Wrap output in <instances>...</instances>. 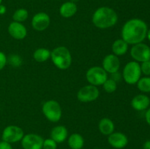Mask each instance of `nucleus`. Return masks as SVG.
<instances>
[{
	"label": "nucleus",
	"instance_id": "c756f323",
	"mask_svg": "<svg viewBox=\"0 0 150 149\" xmlns=\"http://www.w3.org/2000/svg\"><path fill=\"white\" fill-rule=\"evenodd\" d=\"M145 121L146 124L150 127V108H148L145 112Z\"/></svg>",
	"mask_w": 150,
	"mask_h": 149
},
{
	"label": "nucleus",
	"instance_id": "393cba45",
	"mask_svg": "<svg viewBox=\"0 0 150 149\" xmlns=\"http://www.w3.org/2000/svg\"><path fill=\"white\" fill-rule=\"evenodd\" d=\"M57 144L58 143H56L51 137L45 139L42 144V149H57Z\"/></svg>",
	"mask_w": 150,
	"mask_h": 149
},
{
	"label": "nucleus",
	"instance_id": "c85d7f7f",
	"mask_svg": "<svg viewBox=\"0 0 150 149\" xmlns=\"http://www.w3.org/2000/svg\"><path fill=\"white\" fill-rule=\"evenodd\" d=\"M0 149H13L11 144L5 141H0Z\"/></svg>",
	"mask_w": 150,
	"mask_h": 149
},
{
	"label": "nucleus",
	"instance_id": "72a5a7b5",
	"mask_svg": "<svg viewBox=\"0 0 150 149\" xmlns=\"http://www.w3.org/2000/svg\"><path fill=\"white\" fill-rule=\"evenodd\" d=\"M146 38L149 39V41L150 42V28H149V29H148L147 34H146Z\"/></svg>",
	"mask_w": 150,
	"mask_h": 149
},
{
	"label": "nucleus",
	"instance_id": "7c9ffc66",
	"mask_svg": "<svg viewBox=\"0 0 150 149\" xmlns=\"http://www.w3.org/2000/svg\"><path fill=\"white\" fill-rule=\"evenodd\" d=\"M111 75H112L111 78H112L113 80H115L116 82L118 81V80L120 79V77H121V75H120V74L119 73V72L114 73V74H111Z\"/></svg>",
	"mask_w": 150,
	"mask_h": 149
},
{
	"label": "nucleus",
	"instance_id": "473e14b6",
	"mask_svg": "<svg viewBox=\"0 0 150 149\" xmlns=\"http://www.w3.org/2000/svg\"><path fill=\"white\" fill-rule=\"evenodd\" d=\"M143 149H150V140H146L143 145Z\"/></svg>",
	"mask_w": 150,
	"mask_h": 149
},
{
	"label": "nucleus",
	"instance_id": "5701e85b",
	"mask_svg": "<svg viewBox=\"0 0 150 149\" xmlns=\"http://www.w3.org/2000/svg\"><path fill=\"white\" fill-rule=\"evenodd\" d=\"M29 17L28 10L25 8H19L14 12L13 15V21L22 23L27 20Z\"/></svg>",
	"mask_w": 150,
	"mask_h": 149
},
{
	"label": "nucleus",
	"instance_id": "b1692460",
	"mask_svg": "<svg viewBox=\"0 0 150 149\" xmlns=\"http://www.w3.org/2000/svg\"><path fill=\"white\" fill-rule=\"evenodd\" d=\"M103 88L104 91L108 93H114L117 89V83L111 77L108 78L103 84Z\"/></svg>",
	"mask_w": 150,
	"mask_h": 149
},
{
	"label": "nucleus",
	"instance_id": "9d476101",
	"mask_svg": "<svg viewBox=\"0 0 150 149\" xmlns=\"http://www.w3.org/2000/svg\"><path fill=\"white\" fill-rule=\"evenodd\" d=\"M44 139L35 133L24 134L21 143L23 149H42Z\"/></svg>",
	"mask_w": 150,
	"mask_h": 149
},
{
	"label": "nucleus",
	"instance_id": "2f4dec72",
	"mask_svg": "<svg viewBox=\"0 0 150 149\" xmlns=\"http://www.w3.org/2000/svg\"><path fill=\"white\" fill-rule=\"evenodd\" d=\"M7 12V7L4 5V4H0V15H4Z\"/></svg>",
	"mask_w": 150,
	"mask_h": 149
},
{
	"label": "nucleus",
	"instance_id": "e433bc0d",
	"mask_svg": "<svg viewBox=\"0 0 150 149\" xmlns=\"http://www.w3.org/2000/svg\"><path fill=\"white\" fill-rule=\"evenodd\" d=\"M0 26H1V24H0Z\"/></svg>",
	"mask_w": 150,
	"mask_h": 149
},
{
	"label": "nucleus",
	"instance_id": "f3484780",
	"mask_svg": "<svg viewBox=\"0 0 150 149\" xmlns=\"http://www.w3.org/2000/svg\"><path fill=\"white\" fill-rule=\"evenodd\" d=\"M78 11L77 4L72 1L64 2L59 7L60 15L64 18H70L74 16Z\"/></svg>",
	"mask_w": 150,
	"mask_h": 149
},
{
	"label": "nucleus",
	"instance_id": "f257e3e1",
	"mask_svg": "<svg viewBox=\"0 0 150 149\" xmlns=\"http://www.w3.org/2000/svg\"><path fill=\"white\" fill-rule=\"evenodd\" d=\"M148 26L144 20L140 18H131L127 20L121 30L122 39L128 45L143 42L146 38Z\"/></svg>",
	"mask_w": 150,
	"mask_h": 149
},
{
	"label": "nucleus",
	"instance_id": "a211bd4d",
	"mask_svg": "<svg viewBox=\"0 0 150 149\" xmlns=\"http://www.w3.org/2000/svg\"><path fill=\"white\" fill-rule=\"evenodd\" d=\"M98 129L102 134L108 136L114 131L115 125L112 120L110 118H103L98 123Z\"/></svg>",
	"mask_w": 150,
	"mask_h": 149
},
{
	"label": "nucleus",
	"instance_id": "f03ea898",
	"mask_svg": "<svg viewBox=\"0 0 150 149\" xmlns=\"http://www.w3.org/2000/svg\"><path fill=\"white\" fill-rule=\"evenodd\" d=\"M94 26L100 29H107L113 27L118 21V15L114 9L109 7H98L92 17Z\"/></svg>",
	"mask_w": 150,
	"mask_h": 149
},
{
	"label": "nucleus",
	"instance_id": "423d86ee",
	"mask_svg": "<svg viewBox=\"0 0 150 149\" xmlns=\"http://www.w3.org/2000/svg\"><path fill=\"white\" fill-rule=\"evenodd\" d=\"M86 78L88 83L95 86H103L105 80L108 78V73L102 67L95 66L86 71Z\"/></svg>",
	"mask_w": 150,
	"mask_h": 149
},
{
	"label": "nucleus",
	"instance_id": "9b49d317",
	"mask_svg": "<svg viewBox=\"0 0 150 149\" xmlns=\"http://www.w3.org/2000/svg\"><path fill=\"white\" fill-rule=\"evenodd\" d=\"M51 23V18L47 13L40 12L32 17L31 24L32 28L38 32H42L48 28Z\"/></svg>",
	"mask_w": 150,
	"mask_h": 149
},
{
	"label": "nucleus",
	"instance_id": "2eb2a0df",
	"mask_svg": "<svg viewBox=\"0 0 150 149\" xmlns=\"http://www.w3.org/2000/svg\"><path fill=\"white\" fill-rule=\"evenodd\" d=\"M130 105L136 111L146 110L150 106V98L144 93H140L132 99Z\"/></svg>",
	"mask_w": 150,
	"mask_h": 149
},
{
	"label": "nucleus",
	"instance_id": "1a4fd4ad",
	"mask_svg": "<svg viewBox=\"0 0 150 149\" xmlns=\"http://www.w3.org/2000/svg\"><path fill=\"white\" fill-rule=\"evenodd\" d=\"M100 96V91L98 86L92 85H86L79 90L77 93V99L81 102H92L97 100Z\"/></svg>",
	"mask_w": 150,
	"mask_h": 149
},
{
	"label": "nucleus",
	"instance_id": "f8f14e48",
	"mask_svg": "<svg viewBox=\"0 0 150 149\" xmlns=\"http://www.w3.org/2000/svg\"><path fill=\"white\" fill-rule=\"evenodd\" d=\"M103 68L104 69L107 73L114 74V73L119 72L120 68V60L118 56L114 54H108L104 57L102 62Z\"/></svg>",
	"mask_w": 150,
	"mask_h": 149
},
{
	"label": "nucleus",
	"instance_id": "6ab92c4d",
	"mask_svg": "<svg viewBox=\"0 0 150 149\" xmlns=\"http://www.w3.org/2000/svg\"><path fill=\"white\" fill-rule=\"evenodd\" d=\"M128 48L129 45L122 39H116L111 45L113 54L116 55L117 56H121L127 53Z\"/></svg>",
	"mask_w": 150,
	"mask_h": 149
},
{
	"label": "nucleus",
	"instance_id": "39448f33",
	"mask_svg": "<svg viewBox=\"0 0 150 149\" xmlns=\"http://www.w3.org/2000/svg\"><path fill=\"white\" fill-rule=\"evenodd\" d=\"M142 74L140 63L131 61L125 64L123 68L122 76L126 83L129 85H135L142 77Z\"/></svg>",
	"mask_w": 150,
	"mask_h": 149
},
{
	"label": "nucleus",
	"instance_id": "4be33fe9",
	"mask_svg": "<svg viewBox=\"0 0 150 149\" xmlns=\"http://www.w3.org/2000/svg\"><path fill=\"white\" fill-rule=\"evenodd\" d=\"M136 85L138 89L140 91L144 93H150V76H144L141 77Z\"/></svg>",
	"mask_w": 150,
	"mask_h": 149
},
{
	"label": "nucleus",
	"instance_id": "dca6fc26",
	"mask_svg": "<svg viewBox=\"0 0 150 149\" xmlns=\"http://www.w3.org/2000/svg\"><path fill=\"white\" fill-rule=\"evenodd\" d=\"M51 138L56 143H62L65 141L68 137V131L64 126H56L51 131Z\"/></svg>",
	"mask_w": 150,
	"mask_h": 149
},
{
	"label": "nucleus",
	"instance_id": "6e6552de",
	"mask_svg": "<svg viewBox=\"0 0 150 149\" xmlns=\"http://www.w3.org/2000/svg\"><path fill=\"white\" fill-rule=\"evenodd\" d=\"M130 54L133 61L138 63L144 62L150 60V47L143 42L136 44L130 48Z\"/></svg>",
	"mask_w": 150,
	"mask_h": 149
},
{
	"label": "nucleus",
	"instance_id": "7ed1b4c3",
	"mask_svg": "<svg viewBox=\"0 0 150 149\" xmlns=\"http://www.w3.org/2000/svg\"><path fill=\"white\" fill-rule=\"evenodd\" d=\"M50 58L59 70H66L71 66L72 55L68 48L64 46H58L53 49Z\"/></svg>",
	"mask_w": 150,
	"mask_h": 149
},
{
	"label": "nucleus",
	"instance_id": "4468645a",
	"mask_svg": "<svg viewBox=\"0 0 150 149\" xmlns=\"http://www.w3.org/2000/svg\"><path fill=\"white\" fill-rule=\"evenodd\" d=\"M9 34L17 40L23 39L27 35V29L22 23L13 21L9 24L7 27Z\"/></svg>",
	"mask_w": 150,
	"mask_h": 149
},
{
	"label": "nucleus",
	"instance_id": "c9c22d12",
	"mask_svg": "<svg viewBox=\"0 0 150 149\" xmlns=\"http://www.w3.org/2000/svg\"><path fill=\"white\" fill-rule=\"evenodd\" d=\"M1 2H2V0H0V4H1Z\"/></svg>",
	"mask_w": 150,
	"mask_h": 149
},
{
	"label": "nucleus",
	"instance_id": "412c9836",
	"mask_svg": "<svg viewBox=\"0 0 150 149\" xmlns=\"http://www.w3.org/2000/svg\"><path fill=\"white\" fill-rule=\"evenodd\" d=\"M33 58L37 62H45L51 58V51L45 48H38L34 52Z\"/></svg>",
	"mask_w": 150,
	"mask_h": 149
},
{
	"label": "nucleus",
	"instance_id": "f704fd0d",
	"mask_svg": "<svg viewBox=\"0 0 150 149\" xmlns=\"http://www.w3.org/2000/svg\"><path fill=\"white\" fill-rule=\"evenodd\" d=\"M79 0H70V1H72V2H74V3H76V2H78V1H79Z\"/></svg>",
	"mask_w": 150,
	"mask_h": 149
},
{
	"label": "nucleus",
	"instance_id": "20e7f679",
	"mask_svg": "<svg viewBox=\"0 0 150 149\" xmlns=\"http://www.w3.org/2000/svg\"><path fill=\"white\" fill-rule=\"evenodd\" d=\"M42 112L47 120L52 123H57L62 116V110L61 105L57 101L51 99L43 103Z\"/></svg>",
	"mask_w": 150,
	"mask_h": 149
},
{
	"label": "nucleus",
	"instance_id": "0eeeda50",
	"mask_svg": "<svg viewBox=\"0 0 150 149\" xmlns=\"http://www.w3.org/2000/svg\"><path fill=\"white\" fill-rule=\"evenodd\" d=\"M24 136L23 130L16 125H9L3 129L1 133V140L10 143H16L21 141Z\"/></svg>",
	"mask_w": 150,
	"mask_h": 149
},
{
	"label": "nucleus",
	"instance_id": "bb28decb",
	"mask_svg": "<svg viewBox=\"0 0 150 149\" xmlns=\"http://www.w3.org/2000/svg\"><path fill=\"white\" fill-rule=\"evenodd\" d=\"M141 71L145 76H150V60L141 63Z\"/></svg>",
	"mask_w": 150,
	"mask_h": 149
},
{
	"label": "nucleus",
	"instance_id": "a878e982",
	"mask_svg": "<svg viewBox=\"0 0 150 149\" xmlns=\"http://www.w3.org/2000/svg\"><path fill=\"white\" fill-rule=\"evenodd\" d=\"M7 61H9L12 66L16 67H19L22 62L21 56H19L18 55H16V54L10 56V58H7Z\"/></svg>",
	"mask_w": 150,
	"mask_h": 149
},
{
	"label": "nucleus",
	"instance_id": "cd10ccee",
	"mask_svg": "<svg viewBox=\"0 0 150 149\" xmlns=\"http://www.w3.org/2000/svg\"><path fill=\"white\" fill-rule=\"evenodd\" d=\"M7 63V57L3 53L2 51H0V71L4 68Z\"/></svg>",
	"mask_w": 150,
	"mask_h": 149
},
{
	"label": "nucleus",
	"instance_id": "ddd939ff",
	"mask_svg": "<svg viewBox=\"0 0 150 149\" xmlns=\"http://www.w3.org/2000/svg\"><path fill=\"white\" fill-rule=\"evenodd\" d=\"M108 143L114 148L122 149L128 144V138L124 133L114 131L108 136Z\"/></svg>",
	"mask_w": 150,
	"mask_h": 149
},
{
	"label": "nucleus",
	"instance_id": "aec40b11",
	"mask_svg": "<svg viewBox=\"0 0 150 149\" xmlns=\"http://www.w3.org/2000/svg\"><path fill=\"white\" fill-rule=\"evenodd\" d=\"M67 143L70 149H82L84 145V139L81 134L73 133L67 137Z\"/></svg>",
	"mask_w": 150,
	"mask_h": 149
}]
</instances>
